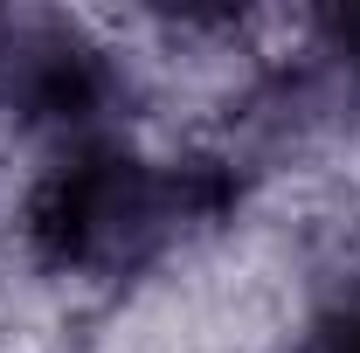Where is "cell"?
Instances as JSON below:
<instances>
[{"label":"cell","mask_w":360,"mask_h":353,"mask_svg":"<svg viewBox=\"0 0 360 353\" xmlns=\"http://www.w3.org/2000/svg\"><path fill=\"white\" fill-rule=\"evenodd\" d=\"M305 353H360V305L354 312H340V319H326L312 333V347Z\"/></svg>","instance_id":"6da1fadb"}]
</instances>
